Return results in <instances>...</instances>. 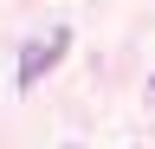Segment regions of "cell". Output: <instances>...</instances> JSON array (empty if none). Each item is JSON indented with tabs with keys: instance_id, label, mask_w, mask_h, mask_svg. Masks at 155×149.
Wrapping results in <instances>:
<instances>
[{
	"instance_id": "6da1fadb",
	"label": "cell",
	"mask_w": 155,
	"mask_h": 149,
	"mask_svg": "<svg viewBox=\"0 0 155 149\" xmlns=\"http://www.w3.org/2000/svg\"><path fill=\"white\" fill-rule=\"evenodd\" d=\"M65 52H71V32H65V26H58L52 39H32L26 52H19V91H32V84L58 65V59H65Z\"/></svg>"
}]
</instances>
